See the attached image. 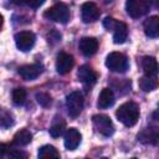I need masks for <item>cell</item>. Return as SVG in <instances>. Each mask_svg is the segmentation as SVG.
<instances>
[{
	"instance_id": "1",
	"label": "cell",
	"mask_w": 159,
	"mask_h": 159,
	"mask_svg": "<svg viewBox=\"0 0 159 159\" xmlns=\"http://www.w3.org/2000/svg\"><path fill=\"white\" fill-rule=\"evenodd\" d=\"M116 116L118 120L125 127H133L139 118V107L134 102H125L119 106L116 112Z\"/></svg>"
},
{
	"instance_id": "2",
	"label": "cell",
	"mask_w": 159,
	"mask_h": 159,
	"mask_svg": "<svg viewBox=\"0 0 159 159\" xmlns=\"http://www.w3.org/2000/svg\"><path fill=\"white\" fill-rule=\"evenodd\" d=\"M103 26L107 31L113 32V42L117 45H120L125 42L128 37V27L124 22L118 21L113 17H106L103 20Z\"/></svg>"
},
{
	"instance_id": "3",
	"label": "cell",
	"mask_w": 159,
	"mask_h": 159,
	"mask_svg": "<svg viewBox=\"0 0 159 159\" xmlns=\"http://www.w3.org/2000/svg\"><path fill=\"white\" fill-rule=\"evenodd\" d=\"M43 16L51 21L60 22V24H66L70 20V10L66 4L63 2H57L50 9H47L43 12Z\"/></svg>"
},
{
	"instance_id": "4",
	"label": "cell",
	"mask_w": 159,
	"mask_h": 159,
	"mask_svg": "<svg viewBox=\"0 0 159 159\" xmlns=\"http://www.w3.org/2000/svg\"><path fill=\"white\" fill-rule=\"evenodd\" d=\"M106 66L112 72L124 73L129 67V62L127 56L123 55L122 52H111L106 57Z\"/></svg>"
},
{
	"instance_id": "5",
	"label": "cell",
	"mask_w": 159,
	"mask_h": 159,
	"mask_svg": "<svg viewBox=\"0 0 159 159\" xmlns=\"http://www.w3.org/2000/svg\"><path fill=\"white\" fill-rule=\"evenodd\" d=\"M66 107H67L68 114L72 118L78 117L83 109V96L77 91L71 92L66 97Z\"/></svg>"
},
{
	"instance_id": "6",
	"label": "cell",
	"mask_w": 159,
	"mask_h": 159,
	"mask_svg": "<svg viewBox=\"0 0 159 159\" xmlns=\"http://www.w3.org/2000/svg\"><path fill=\"white\" fill-rule=\"evenodd\" d=\"M93 127L98 133H101L104 137H111L114 133V127L111 120V118L106 114H94L92 117Z\"/></svg>"
},
{
	"instance_id": "7",
	"label": "cell",
	"mask_w": 159,
	"mask_h": 159,
	"mask_svg": "<svg viewBox=\"0 0 159 159\" xmlns=\"http://www.w3.org/2000/svg\"><path fill=\"white\" fill-rule=\"evenodd\" d=\"M125 10L130 17L138 19L149 11V5L143 0H127L125 1Z\"/></svg>"
},
{
	"instance_id": "8",
	"label": "cell",
	"mask_w": 159,
	"mask_h": 159,
	"mask_svg": "<svg viewBox=\"0 0 159 159\" xmlns=\"http://www.w3.org/2000/svg\"><path fill=\"white\" fill-rule=\"evenodd\" d=\"M35 41H36V36L31 31H20L15 35L16 47L20 51H24V52L31 50L32 46L35 45Z\"/></svg>"
},
{
	"instance_id": "9",
	"label": "cell",
	"mask_w": 159,
	"mask_h": 159,
	"mask_svg": "<svg viewBox=\"0 0 159 159\" xmlns=\"http://www.w3.org/2000/svg\"><path fill=\"white\" fill-rule=\"evenodd\" d=\"M101 11L94 2H84L81 6V17L84 24L94 22L99 19Z\"/></svg>"
},
{
	"instance_id": "10",
	"label": "cell",
	"mask_w": 159,
	"mask_h": 159,
	"mask_svg": "<svg viewBox=\"0 0 159 159\" xmlns=\"http://www.w3.org/2000/svg\"><path fill=\"white\" fill-rule=\"evenodd\" d=\"M73 65H75V60H73L72 55L66 53V52L58 53L57 60H56V71H57L60 75H66V73H68V72L72 70Z\"/></svg>"
},
{
	"instance_id": "11",
	"label": "cell",
	"mask_w": 159,
	"mask_h": 159,
	"mask_svg": "<svg viewBox=\"0 0 159 159\" xmlns=\"http://www.w3.org/2000/svg\"><path fill=\"white\" fill-rule=\"evenodd\" d=\"M138 140L143 144H157L158 139H159V132L157 127H149V128H144L142 129L138 135H137Z\"/></svg>"
},
{
	"instance_id": "12",
	"label": "cell",
	"mask_w": 159,
	"mask_h": 159,
	"mask_svg": "<svg viewBox=\"0 0 159 159\" xmlns=\"http://www.w3.org/2000/svg\"><path fill=\"white\" fill-rule=\"evenodd\" d=\"M78 48L86 57L93 56L98 50V41L93 37H83L80 40Z\"/></svg>"
},
{
	"instance_id": "13",
	"label": "cell",
	"mask_w": 159,
	"mask_h": 159,
	"mask_svg": "<svg viewBox=\"0 0 159 159\" xmlns=\"http://www.w3.org/2000/svg\"><path fill=\"white\" fill-rule=\"evenodd\" d=\"M81 133L76 128H70L65 132V147L68 150H75L81 143Z\"/></svg>"
},
{
	"instance_id": "14",
	"label": "cell",
	"mask_w": 159,
	"mask_h": 159,
	"mask_svg": "<svg viewBox=\"0 0 159 159\" xmlns=\"http://www.w3.org/2000/svg\"><path fill=\"white\" fill-rule=\"evenodd\" d=\"M41 72H42V67L40 65H37V63H35V65H25V66H21L19 68V75L26 81H32V80L37 78Z\"/></svg>"
},
{
	"instance_id": "15",
	"label": "cell",
	"mask_w": 159,
	"mask_h": 159,
	"mask_svg": "<svg viewBox=\"0 0 159 159\" xmlns=\"http://www.w3.org/2000/svg\"><path fill=\"white\" fill-rule=\"evenodd\" d=\"M77 76H78V80H80L82 83L87 84V86H92V84H94L96 81H97V75H96V72H94L89 66H87V65H83V66L80 67Z\"/></svg>"
},
{
	"instance_id": "16",
	"label": "cell",
	"mask_w": 159,
	"mask_h": 159,
	"mask_svg": "<svg viewBox=\"0 0 159 159\" xmlns=\"http://www.w3.org/2000/svg\"><path fill=\"white\" fill-rule=\"evenodd\" d=\"M143 29H144V32L148 37H152V39L158 37V35H159V17L155 15L148 17L143 24Z\"/></svg>"
},
{
	"instance_id": "17",
	"label": "cell",
	"mask_w": 159,
	"mask_h": 159,
	"mask_svg": "<svg viewBox=\"0 0 159 159\" xmlns=\"http://www.w3.org/2000/svg\"><path fill=\"white\" fill-rule=\"evenodd\" d=\"M142 68L145 76H157L158 62L153 56H144L142 58Z\"/></svg>"
},
{
	"instance_id": "18",
	"label": "cell",
	"mask_w": 159,
	"mask_h": 159,
	"mask_svg": "<svg viewBox=\"0 0 159 159\" xmlns=\"http://www.w3.org/2000/svg\"><path fill=\"white\" fill-rule=\"evenodd\" d=\"M114 103V93L112 89L109 88H103L98 96V102H97V106L102 109L104 108H108L111 106H113Z\"/></svg>"
},
{
	"instance_id": "19",
	"label": "cell",
	"mask_w": 159,
	"mask_h": 159,
	"mask_svg": "<svg viewBox=\"0 0 159 159\" xmlns=\"http://www.w3.org/2000/svg\"><path fill=\"white\" fill-rule=\"evenodd\" d=\"M31 140H32V134L27 129H20L19 132L15 133L14 139H12V143L15 145L24 147V145H27Z\"/></svg>"
},
{
	"instance_id": "20",
	"label": "cell",
	"mask_w": 159,
	"mask_h": 159,
	"mask_svg": "<svg viewBox=\"0 0 159 159\" xmlns=\"http://www.w3.org/2000/svg\"><path fill=\"white\" fill-rule=\"evenodd\" d=\"M139 87L144 91V92H150L154 91L158 87V81H157V76H143L139 80Z\"/></svg>"
},
{
	"instance_id": "21",
	"label": "cell",
	"mask_w": 159,
	"mask_h": 159,
	"mask_svg": "<svg viewBox=\"0 0 159 159\" xmlns=\"http://www.w3.org/2000/svg\"><path fill=\"white\" fill-rule=\"evenodd\" d=\"M65 129H66L65 120L62 118H56V120L50 127V135L53 138H58L65 133Z\"/></svg>"
},
{
	"instance_id": "22",
	"label": "cell",
	"mask_w": 159,
	"mask_h": 159,
	"mask_svg": "<svg viewBox=\"0 0 159 159\" xmlns=\"http://www.w3.org/2000/svg\"><path fill=\"white\" fill-rule=\"evenodd\" d=\"M39 158L41 159H45V158H58L60 157V153L57 152V149L53 147V145H42L40 149H39V153H37Z\"/></svg>"
},
{
	"instance_id": "23",
	"label": "cell",
	"mask_w": 159,
	"mask_h": 159,
	"mask_svg": "<svg viewBox=\"0 0 159 159\" xmlns=\"http://www.w3.org/2000/svg\"><path fill=\"white\" fill-rule=\"evenodd\" d=\"M14 124V117L12 113L6 111L5 108H0V127L9 128Z\"/></svg>"
},
{
	"instance_id": "24",
	"label": "cell",
	"mask_w": 159,
	"mask_h": 159,
	"mask_svg": "<svg viewBox=\"0 0 159 159\" xmlns=\"http://www.w3.org/2000/svg\"><path fill=\"white\" fill-rule=\"evenodd\" d=\"M25 99H26V91L24 88H15L12 91V102L16 106L24 104Z\"/></svg>"
},
{
	"instance_id": "25",
	"label": "cell",
	"mask_w": 159,
	"mask_h": 159,
	"mask_svg": "<svg viewBox=\"0 0 159 159\" xmlns=\"http://www.w3.org/2000/svg\"><path fill=\"white\" fill-rule=\"evenodd\" d=\"M36 99H37L39 104L42 106V107H48L51 104V97L45 92L36 93Z\"/></svg>"
},
{
	"instance_id": "26",
	"label": "cell",
	"mask_w": 159,
	"mask_h": 159,
	"mask_svg": "<svg viewBox=\"0 0 159 159\" xmlns=\"http://www.w3.org/2000/svg\"><path fill=\"white\" fill-rule=\"evenodd\" d=\"M10 152V147L7 144H4V143H0V157H5Z\"/></svg>"
},
{
	"instance_id": "27",
	"label": "cell",
	"mask_w": 159,
	"mask_h": 159,
	"mask_svg": "<svg viewBox=\"0 0 159 159\" xmlns=\"http://www.w3.org/2000/svg\"><path fill=\"white\" fill-rule=\"evenodd\" d=\"M43 2H45V0H29V6L32 7V9H37V7H40Z\"/></svg>"
},
{
	"instance_id": "28",
	"label": "cell",
	"mask_w": 159,
	"mask_h": 159,
	"mask_svg": "<svg viewBox=\"0 0 159 159\" xmlns=\"http://www.w3.org/2000/svg\"><path fill=\"white\" fill-rule=\"evenodd\" d=\"M12 4L19 6H29V0H11Z\"/></svg>"
},
{
	"instance_id": "29",
	"label": "cell",
	"mask_w": 159,
	"mask_h": 159,
	"mask_svg": "<svg viewBox=\"0 0 159 159\" xmlns=\"http://www.w3.org/2000/svg\"><path fill=\"white\" fill-rule=\"evenodd\" d=\"M143 1H145L149 6H150V5H157V4H158V0H143Z\"/></svg>"
},
{
	"instance_id": "30",
	"label": "cell",
	"mask_w": 159,
	"mask_h": 159,
	"mask_svg": "<svg viewBox=\"0 0 159 159\" xmlns=\"http://www.w3.org/2000/svg\"><path fill=\"white\" fill-rule=\"evenodd\" d=\"M2 22H4V17H2V15L0 14V27L2 26Z\"/></svg>"
}]
</instances>
